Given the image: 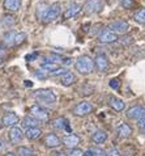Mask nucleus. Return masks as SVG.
Instances as JSON below:
<instances>
[{"mask_svg":"<svg viewBox=\"0 0 145 156\" xmlns=\"http://www.w3.org/2000/svg\"><path fill=\"white\" fill-rule=\"evenodd\" d=\"M109 104H110V106L116 112H122V110H124V108H126V102L123 101V100L114 97V96H111L109 98Z\"/></svg>","mask_w":145,"mask_h":156,"instance_id":"17","label":"nucleus"},{"mask_svg":"<svg viewBox=\"0 0 145 156\" xmlns=\"http://www.w3.org/2000/svg\"><path fill=\"white\" fill-rule=\"evenodd\" d=\"M106 156H122V155L115 147H110V148L106 151Z\"/></svg>","mask_w":145,"mask_h":156,"instance_id":"31","label":"nucleus"},{"mask_svg":"<svg viewBox=\"0 0 145 156\" xmlns=\"http://www.w3.org/2000/svg\"><path fill=\"white\" fill-rule=\"evenodd\" d=\"M37 57H38V53H33V54H29V55H26V57H25V59H26L28 62H32V60L37 59Z\"/></svg>","mask_w":145,"mask_h":156,"instance_id":"36","label":"nucleus"},{"mask_svg":"<svg viewBox=\"0 0 145 156\" xmlns=\"http://www.w3.org/2000/svg\"><path fill=\"white\" fill-rule=\"evenodd\" d=\"M68 156H84V152L80 148H73V150H71V152Z\"/></svg>","mask_w":145,"mask_h":156,"instance_id":"35","label":"nucleus"},{"mask_svg":"<svg viewBox=\"0 0 145 156\" xmlns=\"http://www.w3.org/2000/svg\"><path fill=\"white\" fill-rule=\"evenodd\" d=\"M3 7L8 12H17L21 8V0H4Z\"/></svg>","mask_w":145,"mask_h":156,"instance_id":"14","label":"nucleus"},{"mask_svg":"<svg viewBox=\"0 0 145 156\" xmlns=\"http://www.w3.org/2000/svg\"><path fill=\"white\" fill-rule=\"evenodd\" d=\"M8 135H9V140H11V143H13V144H17V143H20L21 140H22L24 133H22V130H21L20 127L13 126V127L9 130Z\"/></svg>","mask_w":145,"mask_h":156,"instance_id":"11","label":"nucleus"},{"mask_svg":"<svg viewBox=\"0 0 145 156\" xmlns=\"http://www.w3.org/2000/svg\"><path fill=\"white\" fill-rule=\"evenodd\" d=\"M119 4L124 9H132L136 3H135V0H119Z\"/></svg>","mask_w":145,"mask_h":156,"instance_id":"29","label":"nucleus"},{"mask_svg":"<svg viewBox=\"0 0 145 156\" xmlns=\"http://www.w3.org/2000/svg\"><path fill=\"white\" fill-rule=\"evenodd\" d=\"M81 8H83L81 4H79V3H72L71 5L66 9L64 13H63V19L68 20V19H72V17H75L76 15H79V12L81 11Z\"/></svg>","mask_w":145,"mask_h":156,"instance_id":"12","label":"nucleus"},{"mask_svg":"<svg viewBox=\"0 0 145 156\" xmlns=\"http://www.w3.org/2000/svg\"><path fill=\"white\" fill-rule=\"evenodd\" d=\"M133 19H135V21H137L139 24L145 25V8L136 12V13L133 15Z\"/></svg>","mask_w":145,"mask_h":156,"instance_id":"26","label":"nucleus"},{"mask_svg":"<svg viewBox=\"0 0 145 156\" xmlns=\"http://www.w3.org/2000/svg\"><path fill=\"white\" fill-rule=\"evenodd\" d=\"M79 143H80V138L76 135V134H69V135H66L63 138V144L71 150L76 148Z\"/></svg>","mask_w":145,"mask_h":156,"instance_id":"13","label":"nucleus"},{"mask_svg":"<svg viewBox=\"0 0 145 156\" xmlns=\"http://www.w3.org/2000/svg\"><path fill=\"white\" fill-rule=\"evenodd\" d=\"M94 151V155L96 156H106V152H103L102 150H99V148H96V150H93Z\"/></svg>","mask_w":145,"mask_h":156,"instance_id":"37","label":"nucleus"},{"mask_svg":"<svg viewBox=\"0 0 145 156\" xmlns=\"http://www.w3.org/2000/svg\"><path fill=\"white\" fill-rule=\"evenodd\" d=\"M116 131H118V134H119V136H120V138H128L131 135L132 130H131V127L127 123H122L120 126L116 129Z\"/></svg>","mask_w":145,"mask_h":156,"instance_id":"24","label":"nucleus"},{"mask_svg":"<svg viewBox=\"0 0 145 156\" xmlns=\"http://www.w3.org/2000/svg\"><path fill=\"white\" fill-rule=\"evenodd\" d=\"M16 34L17 32L15 30H9V32H7L3 36V42L5 46H15V38H16Z\"/></svg>","mask_w":145,"mask_h":156,"instance_id":"20","label":"nucleus"},{"mask_svg":"<svg viewBox=\"0 0 145 156\" xmlns=\"http://www.w3.org/2000/svg\"><path fill=\"white\" fill-rule=\"evenodd\" d=\"M54 127H56L58 130H67L68 133H71V127H69V122H68V119L63 118H56L54 121Z\"/></svg>","mask_w":145,"mask_h":156,"instance_id":"19","label":"nucleus"},{"mask_svg":"<svg viewBox=\"0 0 145 156\" xmlns=\"http://www.w3.org/2000/svg\"><path fill=\"white\" fill-rule=\"evenodd\" d=\"M25 40H26V34H25L24 32L17 33V34H16V38H15V46L21 45L22 42H25Z\"/></svg>","mask_w":145,"mask_h":156,"instance_id":"30","label":"nucleus"},{"mask_svg":"<svg viewBox=\"0 0 145 156\" xmlns=\"http://www.w3.org/2000/svg\"><path fill=\"white\" fill-rule=\"evenodd\" d=\"M58 64L56 63H50V62H43V63H41V70H43L45 72L47 71V72H54V71H56L58 70Z\"/></svg>","mask_w":145,"mask_h":156,"instance_id":"25","label":"nucleus"},{"mask_svg":"<svg viewBox=\"0 0 145 156\" xmlns=\"http://www.w3.org/2000/svg\"><path fill=\"white\" fill-rule=\"evenodd\" d=\"M17 122H19V115H17L16 113H13V112H9V113H7L3 117V125L4 126H8V127L12 126L13 127Z\"/></svg>","mask_w":145,"mask_h":156,"instance_id":"15","label":"nucleus"},{"mask_svg":"<svg viewBox=\"0 0 145 156\" xmlns=\"http://www.w3.org/2000/svg\"><path fill=\"white\" fill-rule=\"evenodd\" d=\"M17 154L20 156H33L34 155V151L32 148H29V147H19L17 148Z\"/></svg>","mask_w":145,"mask_h":156,"instance_id":"27","label":"nucleus"},{"mask_svg":"<svg viewBox=\"0 0 145 156\" xmlns=\"http://www.w3.org/2000/svg\"><path fill=\"white\" fill-rule=\"evenodd\" d=\"M66 72H67V70H66V68H63V67H59L56 71L51 72V76H59V75H64Z\"/></svg>","mask_w":145,"mask_h":156,"instance_id":"34","label":"nucleus"},{"mask_svg":"<svg viewBox=\"0 0 145 156\" xmlns=\"http://www.w3.org/2000/svg\"><path fill=\"white\" fill-rule=\"evenodd\" d=\"M76 81V76H75V73L73 72H69V71H67L64 75H62L60 77V83L64 85V87H69L72 85Z\"/></svg>","mask_w":145,"mask_h":156,"instance_id":"18","label":"nucleus"},{"mask_svg":"<svg viewBox=\"0 0 145 156\" xmlns=\"http://www.w3.org/2000/svg\"><path fill=\"white\" fill-rule=\"evenodd\" d=\"M127 117L130 119H143L145 118V108L141 105H136V106H132L131 109H128L127 112Z\"/></svg>","mask_w":145,"mask_h":156,"instance_id":"8","label":"nucleus"},{"mask_svg":"<svg viewBox=\"0 0 145 156\" xmlns=\"http://www.w3.org/2000/svg\"><path fill=\"white\" fill-rule=\"evenodd\" d=\"M25 135H26L28 139L30 140H35L38 138H41L42 131L38 127H33V129H26L25 130Z\"/></svg>","mask_w":145,"mask_h":156,"instance_id":"21","label":"nucleus"},{"mask_svg":"<svg viewBox=\"0 0 145 156\" xmlns=\"http://www.w3.org/2000/svg\"><path fill=\"white\" fill-rule=\"evenodd\" d=\"M22 125H24V127H26V129H33V127H38L39 121L37 118H34L33 115H26L22 121Z\"/></svg>","mask_w":145,"mask_h":156,"instance_id":"22","label":"nucleus"},{"mask_svg":"<svg viewBox=\"0 0 145 156\" xmlns=\"http://www.w3.org/2000/svg\"><path fill=\"white\" fill-rule=\"evenodd\" d=\"M4 156H17V155H15L13 152H7V154L4 155Z\"/></svg>","mask_w":145,"mask_h":156,"instance_id":"44","label":"nucleus"},{"mask_svg":"<svg viewBox=\"0 0 145 156\" xmlns=\"http://www.w3.org/2000/svg\"><path fill=\"white\" fill-rule=\"evenodd\" d=\"M137 127H139V130H140V133H141V134H145V118L139 119Z\"/></svg>","mask_w":145,"mask_h":156,"instance_id":"33","label":"nucleus"},{"mask_svg":"<svg viewBox=\"0 0 145 156\" xmlns=\"http://www.w3.org/2000/svg\"><path fill=\"white\" fill-rule=\"evenodd\" d=\"M110 87H111L113 89L118 90L119 87H120V81H119L118 79H111V80H110Z\"/></svg>","mask_w":145,"mask_h":156,"instance_id":"32","label":"nucleus"},{"mask_svg":"<svg viewBox=\"0 0 145 156\" xmlns=\"http://www.w3.org/2000/svg\"><path fill=\"white\" fill-rule=\"evenodd\" d=\"M94 66L97 67V70L99 72H106L109 70L110 62H109V59L105 54H98L96 57V59H94Z\"/></svg>","mask_w":145,"mask_h":156,"instance_id":"9","label":"nucleus"},{"mask_svg":"<svg viewBox=\"0 0 145 156\" xmlns=\"http://www.w3.org/2000/svg\"><path fill=\"white\" fill-rule=\"evenodd\" d=\"M109 30L115 34H126L130 30V24L124 20H116L109 24Z\"/></svg>","mask_w":145,"mask_h":156,"instance_id":"4","label":"nucleus"},{"mask_svg":"<svg viewBox=\"0 0 145 156\" xmlns=\"http://www.w3.org/2000/svg\"><path fill=\"white\" fill-rule=\"evenodd\" d=\"M30 113L39 122H47L49 121V112L41 105H33L30 108Z\"/></svg>","mask_w":145,"mask_h":156,"instance_id":"6","label":"nucleus"},{"mask_svg":"<svg viewBox=\"0 0 145 156\" xmlns=\"http://www.w3.org/2000/svg\"><path fill=\"white\" fill-rule=\"evenodd\" d=\"M60 12H62L60 3H52L51 5H49L45 9V12L42 13L39 20H42L46 24H49V23H51V21L56 20L58 17H59V15H60Z\"/></svg>","mask_w":145,"mask_h":156,"instance_id":"2","label":"nucleus"},{"mask_svg":"<svg viewBox=\"0 0 145 156\" xmlns=\"http://www.w3.org/2000/svg\"><path fill=\"white\" fill-rule=\"evenodd\" d=\"M2 23H3V25H5V27H12V25L16 23V19L11 15H5V16H3Z\"/></svg>","mask_w":145,"mask_h":156,"instance_id":"28","label":"nucleus"},{"mask_svg":"<svg viewBox=\"0 0 145 156\" xmlns=\"http://www.w3.org/2000/svg\"><path fill=\"white\" fill-rule=\"evenodd\" d=\"M92 110H93V105L90 102L81 101L73 108V114L79 115V117H83V115H88L89 113H92Z\"/></svg>","mask_w":145,"mask_h":156,"instance_id":"7","label":"nucleus"},{"mask_svg":"<svg viewBox=\"0 0 145 156\" xmlns=\"http://www.w3.org/2000/svg\"><path fill=\"white\" fill-rule=\"evenodd\" d=\"M33 96L39 102L45 104V105H54V104L56 102V96H55V93L50 89H38L33 93Z\"/></svg>","mask_w":145,"mask_h":156,"instance_id":"3","label":"nucleus"},{"mask_svg":"<svg viewBox=\"0 0 145 156\" xmlns=\"http://www.w3.org/2000/svg\"><path fill=\"white\" fill-rule=\"evenodd\" d=\"M51 156H67L63 151H54L52 154H51Z\"/></svg>","mask_w":145,"mask_h":156,"instance_id":"39","label":"nucleus"},{"mask_svg":"<svg viewBox=\"0 0 145 156\" xmlns=\"http://www.w3.org/2000/svg\"><path fill=\"white\" fill-rule=\"evenodd\" d=\"M4 146H5V143H4V140H2V139H0V150H2Z\"/></svg>","mask_w":145,"mask_h":156,"instance_id":"43","label":"nucleus"},{"mask_svg":"<svg viewBox=\"0 0 145 156\" xmlns=\"http://www.w3.org/2000/svg\"><path fill=\"white\" fill-rule=\"evenodd\" d=\"M106 139H107V133L103 131V130H97V131L93 134V142L98 143V144L106 142Z\"/></svg>","mask_w":145,"mask_h":156,"instance_id":"23","label":"nucleus"},{"mask_svg":"<svg viewBox=\"0 0 145 156\" xmlns=\"http://www.w3.org/2000/svg\"><path fill=\"white\" fill-rule=\"evenodd\" d=\"M98 40H99V42H102V43H113L115 41H118V34L113 33L111 30H109V29H105L99 33Z\"/></svg>","mask_w":145,"mask_h":156,"instance_id":"10","label":"nucleus"},{"mask_svg":"<svg viewBox=\"0 0 145 156\" xmlns=\"http://www.w3.org/2000/svg\"><path fill=\"white\" fill-rule=\"evenodd\" d=\"M45 144L47 147H50V148H56V147L60 146V139H59L55 134L50 133L45 138Z\"/></svg>","mask_w":145,"mask_h":156,"instance_id":"16","label":"nucleus"},{"mask_svg":"<svg viewBox=\"0 0 145 156\" xmlns=\"http://www.w3.org/2000/svg\"><path fill=\"white\" fill-rule=\"evenodd\" d=\"M24 84H25V87H28V88H32V87H33V83L30 80H25Z\"/></svg>","mask_w":145,"mask_h":156,"instance_id":"41","label":"nucleus"},{"mask_svg":"<svg viewBox=\"0 0 145 156\" xmlns=\"http://www.w3.org/2000/svg\"><path fill=\"white\" fill-rule=\"evenodd\" d=\"M35 76L38 79H46V75L42 71H35Z\"/></svg>","mask_w":145,"mask_h":156,"instance_id":"38","label":"nucleus"},{"mask_svg":"<svg viewBox=\"0 0 145 156\" xmlns=\"http://www.w3.org/2000/svg\"><path fill=\"white\" fill-rule=\"evenodd\" d=\"M75 67L81 75H88L93 71L94 68V60H93L89 55H81L77 58L75 63Z\"/></svg>","mask_w":145,"mask_h":156,"instance_id":"1","label":"nucleus"},{"mask_svg":"<svg viewBox=\"0 0 145 156\" xmlns=\"http://www.w3.org/2000/svg\"><path fill=\"white\" fill-rule=\"evenodd\" d=\"M84 156H96V155H94V151L93 150H89V151H86V152L84 154Z\"/></svg>","mask_w":145,"mask_h":156,"instance_id":"40","label":"nucleus"},{"mask_svg":"<svg viewBox=\"0 0 145 156\" xmlns=\"http://www.w3.org/2000/svg\"><path fill=\"white\" fill-rule=\"evenodd\" d=\"M2 63H3V58H2V57H0V64H2Z\"/></svg>","mask_w":145,"mask_h":156,"instance_id":"45","label":"nucleus"},{"mask_svg":"<svg viewBox=\"0 0 145 156\" xmlns=\"http://www.w3.org/2000/svg\"><path fill=\"white\" fill-rule=\"evenodd\" d=\"M62 62L64 63V64H69V63H71V59H69V58H66V59H63Z\"/></svg>","mask_w":145,"mask_h":156,"instance_id":"42","label":"nucleus"},{"mask_svg":"<svg viewBox=\"0 0 145 156\" xmlns=\"http://www.w3.org/2000/svg\"><path fill=\"white\" fill-rule=\"evenodd\" d=\"M105 4L102 0H88L84 5V11L88 15H93V13H99L103 9Z\"/></svg>","mask_w":145,"mask_h":156,"instance_id":"5","label":"nucleus"}]
</instances>
